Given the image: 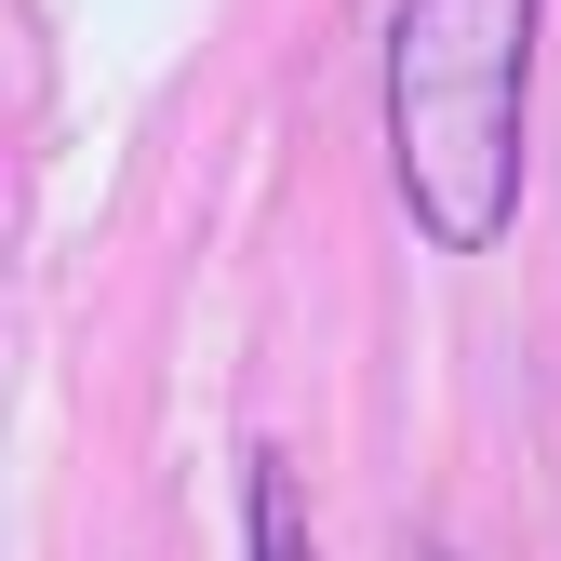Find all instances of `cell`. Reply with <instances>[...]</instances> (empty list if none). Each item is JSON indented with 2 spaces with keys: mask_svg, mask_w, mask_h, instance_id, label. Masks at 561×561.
I'll return each instance as SVG.
<instances>
[{
  "mask_svg": "<svg viewBox=\"0 0 561 561\" xmlns=\"http://www.w3.org/2000/svg\"><path fill=\"white\" fill-rule=\"evenodd\" d=\"M508 81H522V0H414L401 14V161L428 215H455V148H468V228H495Z\"/></svg>",
  "mask_w": 561,
  "mask_h": 561,
  "instance_id": "cell-1",
  "label": "cell"
},
{
  "mask_svg": "<svg viewBox=\"0 0 561 561\" xmlns=\"http://www.w3.org/2000/svg\"><path fill=\"white\" fill-rule=\"evenodd\" d=\"M254 548H267V561H308V535H295V481H280V468H254Z\"/></svg>",
  "mask_w": 561,
  "mask_h": 561,
  "instance_id": "cell-2",
  "label": "cell"
}]
</instances>
